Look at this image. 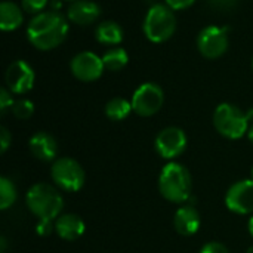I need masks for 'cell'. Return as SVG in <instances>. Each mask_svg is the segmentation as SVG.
Masks as SVG:
<instances>
[{
  "instance_id": "cell-1",
  "label": "cell",
  "mask_w": 253,
  "mask_h": 253,
  "mask_svg": "<svg viewBox=\"0 0 253 253\" xmlns=\"http://www.w3.org/2000/svg\"><path fill=\"white\" fill-rule=\"evenodd\" d=\"M68 34V19L56 10H44L31 18L27 25V39L39 50L58 47Z\"/></svg>"
},
{
  "instance_id": "cell-2",
  "label": "cell",
  "mask_w": 253,
  "mask_h": 253,
  "mask_svg": "<svg viewBox=\"0 0 253 253\" xmlns=\"http://www.w3.org/2000/svg\"><path fill=\"white\" fill-rule=\"evenodd\" d=\"M160 194L172 203H184L191 194V175L185 166L170 162L168 163L159 178Z\"/></svg>"
},
{
  "instance_id": "cell-3",
  "label": "cell",
  "mask_w": 253,
  "mask_h": 253,
  "mask_svg": "<svg viewBox=\"0 0 253 253\" xmlns=\"http://www.w3.org/2000/svg\"><path fill=\"white\" fill-rule=\"evenodd\" d=\"M142 30L145 37L153 43L169 40L176 30L175 12L166 3H154L144 18Z\"/></svg>"
},
{
  "instance_id": "cell-4",
  "label": "cell",
  "mask_w": 253,
  "mask_h": 253,
  "mask_svg": "<svg viewBox=\"0 0 253 253\" xmlns=\"http://www.w3.org/2000/svg\"><path fill=\"white\" fill-rule=\"evenodd\" d=\"M27 206L39 219H55L64 206L61 194L49 184L39 182L27 193Z\"/></svg>"
},
{
  "instance_id": "cell-5",
  "label": "cell",
  "mask_w": 253,
  "mask_h": 253,
  "mask_svg": "<svg viewBox=\"0 0 253 253\" xmlns=\"http://www.w3.org/2000/svg\"><path fill=\"white\" fill-rule=\"evenodd\" d=\"M213 126L224 138L240 139L249 130V119L239 107L224 102L213 113Z\"/></svg>"
},
{
  "instance_id": "cell-6",
  "label": "cell",
  "mask_w": 253,
  "mask_h": 253,
  "mask_svg": "<svg viewBox=\"0 0 253 253\" xmlns=\"http://www.w3.org/2000/svg\"><path fill=\"white\" fill-rule=\"evenodd\" d=\"M53 182L64 191H79L84 184V170L79 162L70 157L55 160L50 170Z\"/></svg>"
},
{
  "instance_id": "cell-7",
  "label": "cell",
  "mask_w": 253,
  "mask_h": 253,
  "mask_svg": "<svg viewBox=\"0 0 253 253\" xmlns=\"http://www.w3.org/2000/svg\"><path fill=\"white\" fill-rule=\"evenodd\" d=\"M197 49L206 59H218L228 50V33L227 28L218 25L205 27L197 36Z\"/></svg>"
},
{
  "instance_id": "cell-8",
  "label": "cell",
  "mask_w": 253,
  "mask_h": 253,
  "mask_svg": "<svg viewBox=\"0 0 253 253\" xmlns=\"http://www.w3.org/2000/svg\"><path fill=\"white\" fill-rule=\"evenodd\" d=\"M132 110L141 117H150L154 116L165 102V93L163 89L151 82H147L141 84L132 96Z\"/></svg>"
},
{
  "instance_id": "cell-9",
  "label": "cell",
  "mask_w": 253,
  "mask_h": 253,
  "mask_svg": "<svg viewBox=\"0 0 253 253\" xmlns=\"http://www.w3.org/2000/svg\"><path fill=\"white\" fill-rule=\"evenodd\" d=\"M70 70L77 80L84 82V83H90V82L98 80L102 76L105 65L102 62L101 56H98L93 52L84 50V52L77 53L71 59Z\"/></svg>"
},
{
  "instance_id": "cell-10",
  "label": "cell",
  "mask_w": 253,
  "mask_h": 253,
  "mask_svg": "<svg viewBox=\"0 0 253 253\" xmlns=\"http://www.w3.org/2000/svg\"><path fill=\"white\" fill-rule=\"evenodd\" d=\"M34 80H36L34 70L28 62L22 59H16L10 62L4 74V82L7 89L16 95H22L31 90L34 86Z\"/></svg>"
},
{
  "instance_id": "cell-11",
  "label": "cell",
  "mask_w": 253,
  "mask_h": 253,
  "mask_svg": "<svg viewBox=\"0 0 253 253\" xmlns=\"http://www.w3.org/2000/svg\"><path fill=\"white\" fill-rule=\"evenodd\" d=\"M156 151L163 159H175L181 156L187 147V136L182 129L170 126L159 132L154 141Z\"/></svg>"
},
{
  "instance_id": "cell-12",
  "label": "cell",
  "mask_w": 253,
  "mask_h": 253,
  "mask_svg": "<svg viewBox=\"0 0 253 253\" xmlns=\"http://www.w3.org/2000/svg\"><path fill=\"white\" fill-rule=\"evenodd\" d=\"M225 203L230 211L248 215L253 212V179H245L233 184L225 196Z\"/></svg>"
},
{
  "instance_id": "cell-13",
  "label": "cell",
  "mask_w": 253,
  "mask_h": 253,
  "mask_svg": "<svg viewBox=\"0 0 253 253\" xmlns=\"http://www.w3.org/2000/svg\"><path fill=\"white\" fill-rule=\"evenodd\" d=\"M101 6L92 0H76L67 9V19L76 25H90L101 16Z\"/></svg>"
},
{
  "instance_id": "cell-14",
  "label": "cell",
  "mask_w": 253,
  "mask_h": 253,
  "mask_svg": "<svg viewBox=\"0 0 253 253\" xmlns=\"http://www.w3.org/2000/svg\"><path fill=\"white\" fill-rule=\"evenodd\" d=\"M200 222L202 221H200V215H199L197 209L190 205L179 208L173 218L175 230L181 236H185V237L194 236L200 228Z\"/></svg>"
},
{
  "instance_id": "cell-15",
  "label": "cell",
  "mask_w": 253,
  "mask_h": 253,
  "mask_svg": "<svg viewBox=\"0 0 253 253\" xmlns=\"http://www.w3.org/2000/svg\"><path fill=\"white\" fill-rule=\"evenodd\" d=\"M30 151L42 162H50L56 157L58 144L47 132H37L30 139Z\"/></svg>"
},
{
  "instance_id": "cell-16",
  "label": "cell",
  "mask_w": 253,
  "mask_h": 253,
  "mask_svg": "<svg viewBox=\"0 0 253 253\" xmlns=\"http://www.w3.org/2000/svg\"><path fill=\"white\" fill-rule=\"evenodd\" d=\"M55 231L62 240L74 242L84 233V222L77 215H62L55 221Z\"/></svg>"
},
{
  "instance_id": "cell-17",
  "label": "cell",
  "mask_w": 253,
  "mask_h": 253,
  "mask_svg": "<svg viewBox=\"0 0 253 253\" xmlns=\"http://www.w3.org/2000/svg\"><path fill=\"white\" fill-rule=\"evenodd\" d=\"M22 7H19L13 1H1L0 3V28L3 31H13L19 28L24 22Z\"/></svg>"
},
{
  "instance_id": "cell-18",
  "label": "cell",
  "mask_w": 253,
  "mask_h": 253,
  "mask_svg": "<svg viewBox=\"0 0 253 253\" xmlns=\"http://www.w3.org/2000/svg\"><path fill=\"white\" fill-rule=\"evenodd\" d=\"M95 39L101 44L117 46L123 40V28L111 19L102 21L95 28Z\"/></svg>"
},
{
  "instance_id": "cell-19",
  "label": "cell",
  "mask_w": 253,
  "mask_h": 253,
  "mask_svg": "<svg viewBox=\"0 0 253 253\" xmlns=\"http://www.w3.org/2000/svg\"><path fill=\"white\" fill-rule=\"evenodd\" d=\"M101 58H102V62L105 65V70H110V71H120L129 62L127 52L123 47H119V46H114V47L108 49Z\"/></svg>"
},
{
  "instance_id": "cell-20",
  "label": "cell",
  "mask_w": 253,
  "mask_h": 253,
  "mask_svg": "<svg viewBox=\"0 0 253 253\" xmlns=\"http://www.w3.org/2000/svg\"><path fill=\"white\" fill-rule=\"evenodd\" d=\"M130 111H133L132 102H129L125 98H113L105 105V114L113 122L125 120L130 114Z\"/></svg>"
},
{
  "instance_id": "cell-21",
  "label": "cell",
  "mask_w": 253,
  "mask_h": 253,
  "mask_svg": "<svg viewBox=\"0 0 253 253\" xmlns=\"http://www.w3.org/2000/svg\"><path fill=\"white\" fill-rule=\"evenodd\" d=\"M16 200V188L7 178H0V209L10 208Z\"/></svg>"
},
{
  "instance_id": "cell-22",
  "label": "cell",
  "mask_w": 253,
  "mask_h": 253,
  "mask_svg": "<svg viewBox=\"0 0 253 253\" xmlns=\"http://www.w3.org/2000/svg\"><path fill=\"white\" fill-rule=\"evenodd\" d=\"M13 116L19 120H27L33 116L34 113V105L31 101L28 99H19V101H15L13 107L10 108Z\"/></svg>"
},
{
  "instance_id": "cell-23",
  "label": "cell",
  "mask_w": 253,
  "mask_h": 253,
  "mask_svg": "<svg viewBox=\"0 0 253 253\" xmlns=\"http://www.w3.org/2000/svg\"><path fill=\"white\" fill-rule=\"evenodd\" d=\"M50 0H21V7L27 12V13H42L44 12L46 6L49 4Z\"/></svg>"
},
{
  "instance_id": "cell-24",
  "label": "cell",
  "mask_w": 253,
  "mask_h": 253,
  "mask_svg": "<svg viewBox=\"0 0 253 253\" xmlns=\"http://www.w3.org/2000/svg\"><path fill=\"white\" fill-rule=\"evenodd\" d=\"M206 1L212 9H216L218 12H231L239 4V0H206Z\"/></svg>"
},
{
  "instance_id": "cell-25",
  "label": "cell",
  "mask_w": 253,
  "mask_h": 253,
  "mask_svg": "<svg viewBox=\"0 0 253 253\" xmlns=\"http://www.w3.org/2000/svg\"><path fill=\"white\" fill-rule=\"evenodd\" d=\"M10 93L12 92L7 87H1L0 89V111L1 113H6V110L7 108H12L13 104H15V101H13V98H12Z\"/></svg>"
},
{
  "instance_id": "cell-26",
  "label": "cell",
  "mask_w": 253,
  "mask_h": 253,
  "mask_svg": "<svg viewBox=\"0 0 253 253\" xmlns=\"http://www.w3.org/2000/svg\"><path fill=\"white\" fill-rule=\"evenodd\" d=\"M55 230V225L52 224V219H39L37 222V227H36V231L39 236H49L52 231Z\"/></svg>"
},
{
  "instance_id": "cell-27",
  "label": "cell",
  "mask_w": 253,
  "mask_h": 253,
  "mask_svg": "<svg viewBox=\"0 0 253 253\" xmlns=\"http://www.w3.org/2000/svg\"><path fill=\"white\" fill-rule=\"evenodd\" d=\"M194 1H196V0H165V3H166L173 12H176V10H185V9L191 7V6L194 4Z\"/></svg>"
},
{
  "instance_id": "cell-28",
  "label": "cell",
  "mask_w": 253,
  "mask_h": 253,
  "mask_svg": "<svg viewBox=\"0 0 253 253\" xmlns=\"http://www.w3.org/2000/svg\"><path fill=\"white\" fill-rule=\"evenodd\" d=\"M200 253H228V249L219 242H209L202 248Z\"/></svg>"
},
{
  "instance_id": "cell-29",
  "label": "cell",
  "mask_w": 253,
  "mask_h": 253,
  "mask_svg": "<svg viewBox=\"0 0 253 253\" xmlns=\"http://www.w3.org/2000/svg\"><path fill=\"white\" fill-rule=\"evenodd\" d=\"M12 141V135L9 133V130L6 127H0V145H1V153H4Z\"/></svg>"
},
{
  "instance_id": "cell-30",
  "label": "cell",
  "mask_w": 253,
  "mask_h": 253,
  "mask_svg": "<svg viewBox=\"0 0 253 253\" xmlns=\"http://www.w3.org/2000/svg\"><path fill=\"white\" fill-rule=\"evenodd\" d=\"M49 4H50V7H52L50 10H56V12H58L59 7H61V0H50Z\"/></svg>"
},
{
  "instance_id": "cell-31",
  "label": "cell",
  "mask_w": 253,
  "mask_h": 253,
  "mask_svg": "<svg viewBox=\"0 0 253 253\" xmlns=\"http://www.w3.org/2000/svg\"><path fill=\"white\" fill-rule=\"evenodd\" d=\"M248 138H249V141L253 144V125L249 127V130H248Z\"/></svg>"
},
{
  "instance_id": "cell-32",
  "label": "cell",
  "mask_w": 253,
  "mask_h": 253,
  "mask_svg": "<svg viewBox=\"0 0 253 253\" xmlns=\"http://www.w3.org/2000/svg\"><path fill=\"white\" fill-rule=\"evenodd\" d=\"M246 116H248V119H249V122H252L253 120V108H251L248 113H246Z\"/></svg>"
},
{
  "instance_id": "cell-33",
  "label": "cell",
  "mask_w": 253,
  "mask_h": 253,
  "mask_svg": "<svg viewBox=\"0 0 253 253\" xmlns=\"http://www.w3.org/2000/svg\"><path fill=\"white\" fill-rule=\"evenodd\" d=\"M249 231H251V234H252L253 237V216L251 218V221H249Z\"/></svg>"
},
{
  "instance_id": "cell-34",
  "label": "cell",
  "mask_w": 253,
  "mask_h": 253,
  "mask_svg": "<svg viewBox=\"0 0 253 253\" xmlns=\"http://www.w3.org/2000/svg\"><path fill=\"white\" fill-rule=\"evenodd\" d=\"M248 253H253V246H251V248L248 249Z\"/></svg>"
},
{
  "instance_id": "cell-35",
  "label": "cell",
  "mask_w": 253,
  "mask_h": 253,
  "mask_svg": "<svg viewBox=\"0 0 253 253\" xmlns=\"http://www.w3.org/2000/svg\"><path fill=\"white\" fill-rule=\"evenodd\" d=\"M67 1H76V0H67Z\"/></svg>"
},
{
  "instance_id": "cell-36",
  "label": "cell",
  "mask_w": 253,
  "mask_h": 253,
  "mask_svg": "<svg viewBox=\"0 0 253 253\" xmlns=\"http://www.w3.org/2000/svg\"><path fill=\"white\" fill-rule=\"evenodd\" d=\"M252 68H253V58H252Z\"/></svg>"
},
{
  "instance_id": "cell-37",
  "label": "cell",
  "mask_w": 253,
  "mask_h": 253,
  "mask_svg": "<svg viewBox=\"0 0 253 253\" xmlns=\"http://www.w3.org/2000/svg\"><path fill=\"white\" fill-rule=\"evenodd\" d=\"M252 179H253V170H252Z\"/></svg>"
}]
</instances>
